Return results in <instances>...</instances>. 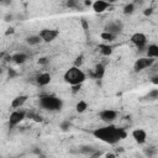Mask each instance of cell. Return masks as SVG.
Segmentation results:
<instances>
[{
	"mask_svg": "<svg viewBox=\"0 0 158 158\" xmlns=\"http://www.w3.org/2000/svg\"><path fill=\"white\" fill-rule=\"evenodd\" d=\"M93 135L96 138H99L100 141H102L105 143H109V144H115V143H117L118 141L123 139L127 136V133L123 128H117L114 125L95 128L93 131Z\"/></svg>",
	"mask_w": 158,
	"mask_h": 158,
	"instance_id": "6da1fadb",
	"label": "cell"
},
{
	"mask_svg": "<svg viewBox=\"0 0 158 158\" xmlns=\"http://www.w3.org/2000/svg\"><path fill=\"white\" fill-rule=\"evenodd\" d=\"M40 105L48 111H59L63 107V100L54 95H42L40 96Z\"/></svg>",
	"mask_w": 158,
	"mask_h": 158,
	"instance_id": "7a4b0ae2",
	"label": "cell"
},
{
	"mask_svg": "<svg viewBox=\"0 0 158 158\" xmlns=\"http://www.w3.org/2000/svg\"><path fill=\"white\" fill-rule=\"evenodd\" d=\"M64 80H65V83L70 84L72 86L81 85V83L85 80V73L80 68H77L73 65L64 73Z\"/></svg>",
	"mask_w": 158,
	"mask_h": 158,
	"instance_id": "3957f363",
	"label": "cell"
},
{
	"mask_svg": "<svg viewBox=\"0 0 158 158\" xmlns=\"http://www.w3.org/2000/svg\"><path fill=\"white\" fill-rule=\"evenodd\" d=\"M59 35V31L58 30H53V28H43L40 31V37L42 38L43 42H52L54 41Z\"/></svg>",
	"mask_w": 158,
	"mask_h": 158,
	"instance_id": "277c9868",
	"label": "cell"
},
{
	"mask_svg": "<svg viewBox=\"0 0 158 158\" xmlns=\"http://www.w3.org/2000/svg\"><path fill=\"white\" fill-rule=\"evenodd\" d=\"M153 63H154V59H153V58L142 57V58H138V59L135 62L133 69H135V72H141V70H143V69L151 67Z\"/></svg>",
	"mask_w": 158,
	"mask_h": 158,
	"instance_id": "5b68a950",
	"label": "cell"
},
{
	"mask_svg": "<svg viewBox=\"0 0 158 158\" xmlns=\"http://www.w3.org/2000/svg\"><path fill=\"white\" fill-rule=\"evenodd\" d=\"M26 116V112L23 110H15L11 112L10 117H9V125L10 126H16L19 125Z\"/></svg>",
	"mask_w": 158,
	"mask_h": 158,
	"instance_id": "8992f818",
	"label": "cell"
},
{
	"mask_svg": "<svg viewBox=\"0 0 158 158\" xmlns=\"http://www.w3.org/2000/svg\"><path fill=\"white\" fill-rule=\"evenodd\" d=\"M122 31V22L120 21H112V22H109L105 27H104V32H109L114 36L118 35L120 32Z\"/></svg>",
	"mask_w": 158,
	"mask_h": 158,
	"instance_id": "52a82bcc",
	"label": "cell"
},
{
	"mask_svg": "<svg viewBox=\"0 0 158 158\" xmlns=\"http://www.w3.org/2000/svg\"><path fill=\"white\" fill-rule=\"evenodd\" d=\"M131 42H132L137 48L142 49V48L146 46V43H147V37H146V35H143V33H141V32H136V33H133V35L131 36Z\"/></svg>",
	"mask_w": 158,
	"mask_h": 158,
	"instance_id": "ba28073f",
	"label": "cell"
},
{
	"mask_svg": "<svg viewBox=\"0 0 158 158\" xmlns=\"http://www.w3.org/2000/svg\"><path fill=\"white\" fill-rule=\"evenodd\" d=\"M99 117L101 118V121L104 122H112L116 117H117V112L115 110H110V109H106V110H102L99 112Z\"/></svg>",
	"mask_w": 158,
	"mask_h": 158,
	"instance_id": "9c48e42d",
	"label": "cell"
},
{
	"mask_svg": "<svg viewBox=\"0 0 158 158\" xmlns=\"http://www.w3.org/2000/svg\"><path fill=\"white\" fill-rule=\"evenodd\" d=\"M132 137L138 144H143L147 141V132L142 128H136L132 131Z\"/></svg>",
	"mask_w": 158,
	"mask_h": 158,
	"instance_id": "30bf717a",
	"label": "cell"
},
{
	"mask_svg": "<svg viewBox=\"0 0 158 158\" xmlns=\"http://www.w3.org/2000/svg\"><path fill=\"white\" fill-rule=\"evenodd\" d=\"M107 7H110V2L107 1H102V0H96L93 4V9L95 12H104L105 10H107Z\"/></svg>",
	"mask_w": 158,
	"mask_h": 158,
	"instance_id": "8fae6325",
	"label": "cell"
},
{
	"mask_svg": "<svg viewBox=\"0 0 158 158\" xmlns=\"http://www.w3.org/2000/svg\"><path fill=\"white\" fill-rule=\"evenodd\" d=\"M27 99H28L27 95H19V96H16V98L11 101V107H14V109L21 107V106L27 101Z\"/></svg>",
	"mask_w": 158,
	"mask_h": 158,
	"instance_id": "7c38bea8",
	"label": "cell"
},
{
	"mask_svg": "<svg viewBox=\"0 0 158 158\" xmlns=\"http://www.w3.org/2000/svg\"><path fill=\"white\" fill-rule=\"evenodd\" d=\"M36 81H37L38 85L46 86V85H48V84L51 83V75H49L48 73H42V74H40V75L37 77Z\"/></svg>",
	"mask_w": 158,
	"mask_h": 158,
	"instance_id": "4fadbf2b",
	"label": "cell"
},
{
	"mask_svg": "<svg viewBox=\"0 0 158 158\" xmlns=\"http://www.w3.org/2000/svg\"><path fill=\"white\" fill-rule=\"evenodd\" d=\"M11 60L14 63H16V64H23L27 60V54L26 53H22V52L15 53L14 56H11Z\"/></svg>",
	"mask_w": 158,
	"mask_h": 158,
	"instance_id": "5bb4252c",
	"label": "cell"
},
{
	"mask_svg": "<svg viewBox=\"0 0 158 158\" xmlns=\"http://www.w3.org/2000/svg\"><path fill=\"white\" fill-rule=\"evenodd\" d=\"M104 74H105V67L101 64V63H99V64H96L95 65V69H94V78H96V79H101L102 77H104Z\"/></svg>",
	"mask_w": 158,
	"mask_h": 158,
	"instance_id": "9a60e30c",
	"label": "cell"
},
{
	"mask_svg": "<svg viewBox=\"0 0 158 158\" xmlns=\"http://www.w3.org/2000/svg\"><path fill=\"white\" fill-rule=\"evenodd\" d=\"M147 57L148 58H158V46L157 44H149L147 48Z\"/></svg>",
	"mask_w": 158,
	"mask_h": 158,
	"instance_id": "2e32d148",
	"label": "cell"
},
{
	"mask_svg": "<svg viewBox=\"0 0 158 158\" xmlns=\"http://www.w3.org/2000/svg\"><path fill=\"white\" fill-rule=\"evenodd\" d=\"M99 49L102 56H110L112 53V47L109 44H99Z\"/></svg>",
	"mask_w": 158,
	"mask_h": 158,
	"instance_id": "e0dca14e",
	"label": "cell"
},
{
	"mask_svg": "<svg viewBox=\"0 0 158 158\" xmlns=\"http://www.w3.org/2000/svg\"><path fill=\"white\" fill-rule=\"evenodd\" d=\"M41 41H42V38L40 37V35H38V36H30V37L26 38V42H27V44H30V46L38 44Z\"/></svg>",
	"mask_w": 158,
	"mask_h": 158,
	"instance_id": "ac0fdd59",
	"label": "cell"
},
{
	"mask_svg": "<svg viewBox=\"0 0 158 158\" xmlns=\"http://www.w3.org/2000/svg\"><path fill=\"white\" fill-rule=\"evenodd\" d=\"M79 152H80V153H83V154H89V156H91L93 153H95V152H96V149H95V148H93L91 146H83V147H80V148H79Z\"/></svg>",
	"mask_w": 158,
	"mask_h": 158,
	"instance_id": "d6986e66",
	"label": "cell"
},
{
	"mask_svg": "<svg viewBox=\"0 0 158 158\" xmlns=\"http://www.w3.org/2000/svg\"><path fill=\"white\" fill-rule=\"evenodd\" d=\"M143 99H146V100H157L158 99V89H152Z\"/></svg>",
	"mask_w": 158,
	"mask_h": 158,
	"instance_id": "ffe728a7",
	"label": "cell"
},
{
	"mask_svg": "<svg viewBox=\"0 0 158 158\" xmlns=\"http://www.w3.org/2000/svg\"><path fill=\"white\" fill-rule=\"evenodd\" d=\"M133 11H135V4L133 2H130V4L125 5V7H123V14L125 15H131Z\"/></svg>",
	"mask_w": 158,
	"mask_h": 158,
	"instance_id": "44dd1931",
	"label": "cell"
},
{
	"mask_svg": "<svg viewBox=\"0 0 158 158\" xmlns=\"http://www.w3.org/2000/svg\"><path fill=\"white\" fill-rule=\"evenodd\" d=\"M75 109H77V111H78V112H84V111L88 109V104H86V101L80 100V101L77 104Z\"/></svg>",
	"mask_w": 158,
	"mask_h": 158,
	"instance_id": "7402d4cb",
	"label": "cell"
},
{
	"mask_svg": "<svg viewBox=\"0 0 158 158\" xmlns=\"http://www.w3.org/2000/svg\"><path fill=\"white\" fill-rule=\"evenodd\" d=\"M156 153H157V148H154V147H148V148L144 149V154H146L148 158H152Z\"/></svg>",
	"mask_w": 158,
	"mask_h": 158,
	"instance_id": "603a6c76",
	"label": "cell"
},
{
	"mask_svg": "<svg viewBox=\"0 0 158 158\" xmlns=\"http://www.w3.org/2000/svg\"><path fill=\"white\" fill-rule=\"evenodd\" d=\"M101 38L110 42V41H114V40H115V36L111 35V33H109V32H102V33H101Z\"/></svg>",
	"mask_w": 158,
	"mask_h": 158,
	"instance_id": "cb8c5ba5",
	"label": "cell"
},
{
	"mask_svg": "<svg viewBox=\"0 0 158 158\" xmlns=\"http://www.w3.org/2000/svg\"><path fill=\"white\" fill-rule=\"evenodd\" d=\"M81 64H83V56H79V57H77L75 60H74V67L80 68Z\"/></svg>",
	"mask_w": 158,
	"mask_h": 158,
	"instance_id": "d4e9b609",
	"label": "cell"
},
{
	"mask_svg": "<svg viewBox=\"0 0 158 158\" xmlns=\"http://www.w3.org/2000/svg\"><path fill=\"white\" fill-rule=\"evenodd\" d=\"M69 127H70V122H69V121H63V122L60 123V128H62V131H67Z\"/></svg>",
	"mask_w": 158,
	"mask_h": 158,
	"instance_id": "484cf974",
	"label": "cell"
},
{
	"mask_svg": "<svg viewBox=\"0 0 158 158\" xmlns=\"http://www.w3.org/2000/svg\"><path fill=\"white\" fill-rule=\"evenodd\" d=\"M65 5H67L68 7H77V6H78V2L74 1V0H69V1L65 2Z\"/></svg>",
	"mask_w": 158,
	"mask_h": 158,
	"instance_id": "4316f807",
	"label": "cell"
},
{
	"mask_svg": "<svg viewBox=\"0 0 158 158\" xmlns=\"http://www.w3.org/2000/svg\"><path fill=\"white\" fill-rule=\"evenodd\" d=\"M7 75H9V78H10V79H12V78H15V77L17 75V73H16L12 68H10V69H9V72H7Z\"/></svg>",
	"mask_w": 158,
	"mask_h": 158,
	"instance_id": "83f0119b",
	"label": "cell"
},
{
	"mask_svg": "<svg viewBox=\"0 0 158 158\" xmlns=\"http://www.w3.org/2000/svg\"><path fill=\"white\" fill-rule=\"evenodd\" d=\"M38 63L42 64V65H46V64L48 63V58H46V57H41V58L38 59Z\"/></svg>",
	"mask_w": 158,
	"mask_h": 158,
	"instance_id": "f1b7e54d",
	"label": "cell"
},
{
	"mask_svg": "<svg viewBox=\"0 0 158 158\" xmlns=\"http://www.w3.org/2000/svg\"><path fill=\"white\" fill-rule=\"evenodd\" d=\"M28 116H31V117H32L35 121H37V122H41V121H42V117H41V116H38V115H33V114H31V115H30V114H28Z\"/></svg>",
	"mask_w": 158,
	"mask_h": 158,
	"instance_id": "f546056e",
	"label": "cell"
},
{
	"mask_svg": "<svg viewBox=\"0 0 158 158\" xmlns=\"http://www.w3.org/2000/svg\"><path fill=\"white\" fill-rule=\"evenodd\" d=\"M152 12H153V9H152V7H148V9H146V10L143 11V14H144L146 16H149V15H152Z\"/></svg>",
	"mask_w": 158,
	"mask_h": 158,
	"instance_id": "4dcf8cb0",
	"label": "cell"
},
{
	"mask_svg": "<svg viewBox=\"0 0 158 158\" xmlns=\"http://www.w3.org/2000/svg\"><path fill=\"white\" fill-rule=\"evenodd\" d=\"M100 156H101V152H100V151H96L95 153H93V154L90 156V158H99Z\"/></svg>",
	"mask_w": 158,
	"mask_h": 158,
	"instance_id": "1f68e13d",
	"label": "cell"
},
{
	"mask_svg": "<svg viewBox=\"0 0 158 158\" xmlns=\"http://www.w3.org/2000/svg\"><path fill=\"white\" fill-rule=\"evenodd\" d=\"M81 25H83V27H84V30H88V27H89V25H88V22H86V20H81Z\"/></svg>",
	"mask_w": 158,
	"mask_h": 158,
	"instance_id": "d6a6232c",
	"label": "cell"
},
{
	"mask_svg": "<svg viewBox=\"0 0 158 158\" xmlns=\"http://www.w3.org/2000/svg\"><path fill=\"white\" fill-rule=\"evenodd\" d=\"M72 88H73V93H77V91H79L80 85H74V86H72Z\"/></svg>",
	"mask_w": 158,
	"mask_h": 158,
	"instance_id": "836d02e7",
	"label": "cell"
},
{
	"mask_svg": "<svg viewBox=\"0 0 158 158\" xmlns=\"http://www.w3.org/2000/svg\"><path fill=\"white\" fill-rule=\"evenodd\" d=\"M151 81H152L153 84H156V85H158V77H153Z\"/></svg>",
	"mask_w": 158,
	"mask_h": 158,
	"instance_id": "e575fe53",
	"label": "cell"
},
{
	"mask_svg": "<svg viewBox=\"0 0 158 158\" xmlns=\"http://www.w3.org/2000/svg\"><path fill=\"white\" fill-rule=\"evenodd\" d=\"M105 157H106V158H116V156H115L114 153H107Z\"/></svg>",
	"mask_w": 158,
	"mask_h": 158,
	"instance_id": "d590c367",
	"label": "cell"
},
{
	"mask_svg": "<svg viewBox=\"0 0 158 158\" xmlns=\"http://www.w3.org/2000/svg\"><path fill=\"white\" fill-rule=\"evenodd\" d=\"M14 32V28H9V31H6V35H9V33H12Z\"/></svg>",
	"mask_w": 158,
	"mask_h": 158,
	"instance_id": "8d00e7d4",
	"label": "cell"
},
{
	"mask_svg": "<svg viewBox=\"0 0 158 158\" xmlns=\"http://www.w3.org/2000/svg\"><path fill=\"white\" fill-rule=\"evenodd\" d=\"M84 4H85L86 6H90V5H91V1H88V0H86V1L84 2Z\"/></svg>",
	"mask_w": 158,
	"mask_h": 158,
	"instance_id": "74e56055",
	"label": "cell"
}]
</instances>
